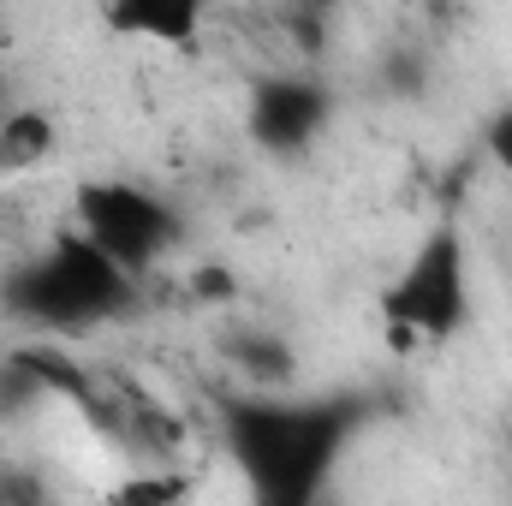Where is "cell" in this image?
<instances>
[{
	"label": "cell",
	"mask_w": 512,
	"mask_h": 506,
	"mask_svg": "<svg viewBox=\"0 0 512 506\" xmlns=\"http://www.w3.org/2000/svg\"><path fill=\"white\" fill-rule=\"evenodd\" d=\"M352 435H358L352 399L251 393V399H227V411H221V441L262 506H310L328 489Z\"/></svg>",
	"instance_id": "6da1fadb"
},
{
	"label": "cell",
	"mask_w": 512,
	"mask_h": 506,
	"mask_svg": "<svg viewBox=\"0 0 512 506\" xmlns=\"http://www.w3.org/2000/svg\"><path fill=\"white\" fill-rule=\"evenodd\" d=\"M6 310L36 328H60V334L120 322L137 310V274L72 227L42 256H30L24 268L6 274Z\"/></svg>",
	"instance_id": "7a4b0ae2"
},
{
	"label": "cell",
	"mask_w": 512,
	"mask_h": 506,
	"mask_svg": "<svg viewBox=\"0 0 512 506\" xmlns=\"http://www.w3.org/2000/svg\"><path fill=\"white\" fill-rule=\"evenodd\" d=\"M382 322L393 334L417 340H453L471 322V251L453 221L429 227L411 262L387 280L382 292Z\"/></svg>",
	"instance_id": "3957f363"
},
{
	"label": "cell",
	"mask_w": 512,
	"mask_h": 506,
	"mask_svg": "<svg viewBox=\"0 0 512 506\" xmlns=\"http://www.w3.org/2000/svg\"><path fill=\"white\" fill-rule=\"evenodd\" d=\"M72 221L84 239H96L120 268H131L137 280L179 245V215L173 203H161L155 191L131 185V179H84L72 191Z\"/></svg>",
	"instance_id": "277c9868"
},
{
	"label": "cell",
	"mask_w": 512,
	"mask_h": 506,
	"mask_svg": "<svg viewBox=\"0 0 512 506\" xmlns=\"http://www.w3.org/2000/svg\"><path fill=\"white\" fill-rule=\"evenodd\" d=\"M334 120V96L322 78L310 72H274V78H256L251 108H245V126L251 143L274 161H298L322 143V131Z\"/></svg>",
	"instance_id": "5b68a950"
},
{
	"label": "cell",
	"mask_w": 512,
	"mask_h": 506,
	"mask_svg": "<svg viewBox=\"0 0 512 506\" xmlns=\"http://www.w3.org/2000/svg\"><path fill=\"white\" fill-rule=\"evenodd\" d=\"M215 0H108V30L131 42H161V48H191L203 36Z\"/></svg>",
	"instance_id": "8992f818"
},
{
	"label": "cell",
	"mask_w": 512,
	"mask_h": 506,
	"mask_svg": "<svg viewBox=\"0 0 512 506\" xmlns=\"http://www.w3.org/2000/svg\"><path fill=\"white\" fill-rule=\"evenodd\" d=\"M54 149V126H48V114H12V120H0V167H30V161H42Z\"/></svg>",
	"instance_id": "52a82bcc"
},
{
	"label": "cell",
	"mask_w": 512,
	"mask_h": 506,
	"mask_svg": "<svg viewBox=\"0 0 512 506\" xmlns=\"http://www.w3.org/2000/svg\"><path fill=\"white\" fill-rule=\"evenodd\" d=\"M233 358H239L256 381H286V376H292V352H286L274 334H251V340H239V346H233Z\"/></svg>",
	"instance_id": "ba28073f"
},
{
	"label": "cell",
	"mask_w": 512,
	"mask_h": 506,
	"mask_svg": "<svg viewBox=\"0 0 512 506\" xmlns=\"http://www.w3.org/2000/svg\"><path fill=\"white\" fill-rule=\"evenodd\" d=\"M114 495L120 501H179L185 495V477H137V483H120Z\"/></svg>",
	"instance_id": "9c48e42d"
},
{
	"label": "cell",
	"mask_w": 512,
	"mask_h": 506,
	"mask_svg": "<svg viewBox=\"0 0 512 506\" xmlns=\"http://www.w3.org/2000/svg\"><path fill=\"white\" fill-rule=\"evenodd\" d=\"M483 143H489V155H495V161H501V167L512 173V102L489 114V126H483Z\"/></svg>",
	"instance_id": "30bf717a"
}]
</instances>
